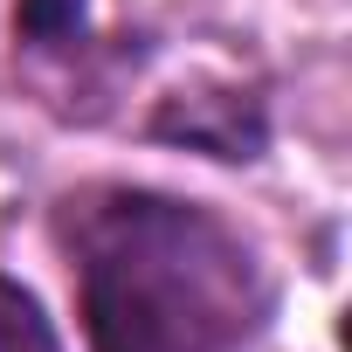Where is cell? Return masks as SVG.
Returning <instances> with one entry per match:
<instances>
[{"mask_svg":"<svg viewBox=\"0 0 352 352\" xmlns=\"http://www.w3.org/2000/svg\"><path fill=\"white\" fill-rule=\"evenodd\" d=\"M90 352H249L270 318L256 242L201 201L90 187L63 201Z\"/></svg>","mask_w":352,"mask_h":352,"instance_id":"cell-1","label":"cell"},{"mask_svg":"<svg viewBox=\"0 0 352 352\" xmlns=\"http://www.w3.org/2000/svg\"><path fill=\"white\" fill-rule=\"evenodd\" d=\"M152 138H173V145H194L208 159H256L263 152V97L242 90V83H221V76H194L180 90L152 97V118H145Z\"/></svg>","mask_w":352,"mask_h":352,"instance_id":"cell-2","label":"cell"},{"mask_svg":"<svg viewBox=\"0 0 352 352\" xmlns=\"http://www.w3.org/2000/svg\"><path fill=\"white\" fill-rule=\"evenodd\" d=\"M0 352H63L56 324L42 318V304L14 276H0Z\"/></svg>","mask_w":352,"mask_h":352,"instance_id":"cell-3","label":"cell"}]
</instances>
